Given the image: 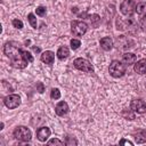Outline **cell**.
Wrapping results in <instances>:
<instances>
[{
    "label": "cell",
    "instance_id": "obj_1",
    "mask_svg": "<svg viewBox=\"0 0 146 146\" xmlns=\"http://www.w3.org/2000/svg\"><path fill=\"white\" fill-rule=\"evenodd\" d=\"M3 52L9 58L11 66L16 68H25L27 66L29 63L23 57V49H21L17 42H6L3 46Z\"/></svg>",
    "mask_w": 146,
    "mask_h": 146
},
{
    "label": "cell",
    "instance_id": "obj_2",
    "mask_svg": "<svg viewBox=\"0 0 146 146\" xmlns=\"http://www.w3.org/2000/svg\"><path fill=\"white\" fill-rule=\"evenodd\" d=\"M108 72L113 78H121L125 73V65L119 60H113L110 64Z\"/></svg>",
    "mask_w": 146,
    "mask_h": 146
},
{
    "label": "cell",
    "instance_id": "obj_3",
    "mask_svg": "<svg viewBox=\"0 0 146 146\" xmlns=\"http://www.w3.org/2000/svg\"><path fill=\"white\" fill-rule=\"evenodd\" d=\"M14 137L19 140V141H23V143H26V141H30L31 138H32V133H31V130L24 125H19L17 127L15 130H14Z\"/></svg>",
    "mask_w": 146,
    "mask_h": 146
},
{
    "label": "cell",
    "instance_id": "obj_4",
    "mask_svg": "<svg viewBox=\"0 0 146 146\" xmlns=\"http://www.w3.org/2000/svg\"><path fill=\"white\" fill-rule=\"evenodd\" d=\"M71 31L75 36H82L88 31V24L80 21H73L71 23Z\"/></svg>",
    "mask_w": 146,
    "mask_h": 146
},
{
    "label": "cell",
    "instance_id": "obj_5",
    "mask_svg": "<svg viewBox=\"0 0 146 146\" xmlns=\"http://www.w3.org/2000/svg\"><path fill=\"white\" fill-rule=\"evenodd\" d=\"M74 64V67L82 71V72H87V73H92L94 72V66L91 65V63L88 60V59H84V58H76L74 59L73 62Z\"/></svg>",
    "mask_w": 146,
    "mask_h": 146
},
{
    "label": "cell",
    "instance_id": "obj_6",
    "mask_svg": "<svg viewBox=\"0 0 146 146\" xmlns=\"http://www.w3.org/2000/svg\"><path fill=\"white\" fill-rule=\"evenodd\" d=\"M3 103L9 110H14L21 105V97L16 94H11V95H8L5 97Z\"/></svg>",
    "mask_w": 146,
    "mask_h": 146
},
{
    "label": "cell",
    "instance_id": "obj_7",
    "mask_svg": "<svg viewBox=\"0 0 146 146\" xmlns=\"http://www.w3.org/2000/svg\"><path fill=\"white\" fill-rule=\"evenodd\" d=\"M130 108H131L132 112L143 114V113L146 112V103L141 99H133L130 104Z\"/></svg>",
    "mask_w": 146,
    "mask_h": 146
},
{
    "label": "cell",
    "instance_id": "obj_8",
    "mask_svg": "<svg viewBox=\"0 0 146 146\" xmlns=\"http://www.w3.org/2000/svg\"><path fill=\"white\" fill-rule=\"evenodd\" d=\"M135 7L136 6H135L133 0H124L121 3V6H120V10H121V13L123 15L128 16V15H131L132 14V11L135 10Z\"/></svg>",
    "mask_w": 146,
    "mask_h": 146
},
{
    "label": "cell",
    "instance_id": "obj_9",
    "mask_svg": "<svg viewBox=\"0 0 146 146\" xmlns=\"http://www.w3.org/2000/svg\"><path fill=\"white\" fill-rule=\"evenodd\" d=\"M55 113L58 116H64L68 113V105L66 102H59L55 107Z\"/></svg>",
    "mask_w": 146,
    "mask_h": 146
},
{
    "label": "cell",
    "instance_id": "obj_10",
    "mask_svg": "<svg viewBox=\"0 0 146 146\" xmlns=\"http://www.w3.org/2000/svg\"><path fill=\"white\" fill-rule=\"evenodd\" d=\"M50 133H51V131H50L49 128L42 127V128H39V129H38V131H36V137H38V139H39L40 141H46V140L48 139V137L50 136Z\"/></svg>",
    "mask_w": 146,
    "mask_h": 146
},
{
    "label": "cell",
    "instance_id": "obj_11",
    "mask_svg": "<svg viewBox=\"0 0 146 146\" xmlns=\"http://www.w3.org/2000/svg\"><path fill=\"white\" fill-rule=\"evenodd\" d=\"M40 59H41V62H43V63H46L48 65H51L54 63V60H55V54L52 51H50V50H46L44 52L41 54Z\"/></svg>",
    "mask_w": 146,
    "mask_h": 146
},
{
    "label": "cell",
    "instance_id": "obj_12",
    "mask_svg": "<svg viewBox=\"0 0 146 146\" xmlns=\"http://www.w3.org/2000/svg\"><path fill=\"white\" fill-rule=\"evenodd\" d=\"M136 59H137V57L132 52H124L122 55V63L124 65H128V66L129 65H132V64L136 63Z\"/></svg>",
    "mask_w": 146,
    "mask_h": 146
},
{
    "label": "cell",
    "instance_id": "obj_13",
    "mask_svg": "<svg viewBox=\"0 0 146 146\" xmlns=\"http://www.w3.org/2000/svg\"><path fill=\"white\" fill-rule=\"evenodd\" d=\"M133 70H135V72L138 73V74H146V58L139 59V60L135 64Z\"/></svg>",
    "mask_w": 146,
    "mask_h": 146
},
{
    "label": "cell",
    "instance_id": "obj_14",
    "mask_svg": "<svg viewBox=\"0 0 146 146\" xmlns=\"http://www.w3.org/2000/svg\"><path fill=\"white\" fill-rule=\"evenodd\" d=\"M99 43H100V47H102L104 50H106V51L111 50L112 47H113V40H112V38H110V36H104V38H102L100 41H99Z\"/></svg>",
    "mask_w": 146,
    "mask_h": 146
},
{
    "label": "cell",
    "instance_id": "obj_15",
    "mask_svg": "<svg viewBox=\"0 0 146 146\" xmlns=\"http://www.w3.org/2000/svg\"><path fill=\"white\" fill-rule=\"evenodd\" d=\"M133 138H135V141L137 144H143L146 141V130L144 129H140L138 130L137 132L133 133Z\"/></svg>",
    "mask_w": 146,
    "mask_h": 146
},
{
    "label": "cell",
    "instance_id": "obj_16",
    "mask_svg": "<svg viewBox=\"0 0 146 146\" xmlns=\"http://www.w3.org/2000/svg\"><path fill=\"white\" fill-rule=\"evenodd\" d=\"M68 55H70V50H68V48L67 47H65V46H62V47H59L58 48V50H57V57L59 58V59H65V58H67L68 57Z\"/></svg>",
    "mask_w": 146,
    "mask_h": 146
},
{
    "label": "cell",
    "instance_id": "obj_17",
    "mask_svg": "<svg viewBox=\"0 0 146 146\" xmlns=\"http://www.w3.org/2000/svg\"><path fill=\"white\" fill-rule=\"evenodd\" d=\"M135 11L138 15H144L146 14V2H138L135 7Z\"/></svg>",
    "mask_w": 146,
    "mask_h": 146
},
{
    "label": "cell",
    "instance_id": "obj_18",
    "mask_svg": "<svg viewBox=\"0 0 146 146\" xmlns=\"http://www.w3.org/2000/svg\"><path fill=\"white\" fill-rule=\"evenodd\" d=\"M27 19H29V22H30V24H31V26L33 27V29H36V25H38V22H36V17L32 14V13H30L29 15H27Z\"/></svg>",
    "mask_w": 146,
    "mask_h": 146
},
{
    "label": "cell",
    "instance_id": "obj_19",
    "mask_svg": "<svg viewBox=\"0 0 146 146\" xmlns=\"http://www.w3.org/2000/svg\"><path fill=\"white\" fill-rule=\"evenodd\" d=\"M50 97H51L52 99H59V98H60V91H59V89H57V88L51 89V91H50Z\"/></svg>",
    "mask_w": 146,
    "mask_h": 146
},
{
    "label": "cell",
    "instance_id": "obj_20",
    "mask_svg": "<svg viewBox=\"0 0 146 146\" xmlns=\"http://www.w3.org/2000/svg\"><path fill=\"white\" fill-rule=\"evenodd\" d=\"M71 48L73 49V50H75V49H78L80 46H81V41L79 40V39H72L71 40Z\"/></svg>",
    "mask_w": 146,
    "mask_h": 146
},
{
    "label": "cell",
    "instance_id": "obj_21",
    "mask_svg": "<svg viewBox=\"0 0 146 146\" xmlns=\"http://www.w3.org/2000/svg\"><path fill=\"white\" fill-rule=\"evenodd\" d=\"M23 57L27 63H32L33 62V56L27 51V50H23Z\"/></svg>",
    "mask_w": 146,
    "mask_h": 146
},
{
    "label": "cell",
    "instance_id": "obj_22",
    "mask_svg": "<svg viewBox=\"0 0 146 146\" xmlns=\"http://www.w3.org/2000/svg\"><path fill=\"white\" fill-rule=\"evenodd\" d=\"M13 25H14V27H16V29H18V30L23 29V22H22L21 19H17V18L13 19Z\"/></svg>",
    "mask_w": 146,
    "mask_h": 146
},
{
    "label": "cell",
    "instance_id": "obj_23",
    "mask_svg": "<svg viewBox=\"0 0 146 146\" xmlns=\"http://www.w3.org/2000/svg\"><path fill=\"white\" fill-rule=\"evenodd\" d=\"M35 11H36V15H38V16H44V15H46V8L42 7V6H39V7L35 9Z\"/></svg>",
    "mask_w": 146,
    "mask_h": 146
},
{
    "label": "cell",
    "instance_id": "obj_24",
    "mask_svg": "<svg viewBox=\"0 0 146 146\" xmlns=\"http://www.w3.org/2000/svg\"><path fill=\"white\" fill-rule=\"evenodd\" d=\"M64 143H65V145H78V141L71 137H66V140Z\"/></svg>",
    "mask_w": 146,
    "mask_h": 146
},
{
    "label": "cell",
    "instance_id": "obj_25",
    "mask_svg": "<svg viewBox=\"0 0 146 146\" xmlns=\"http://www.w3.org/2000/svg\"><path fill=\"white\" fill-rule=\"evenodd\" d=\"M48 145H64L65 143H63V141H60L59 139H56V138H54V139H51V140H49L48 143H47Z\"/></svg>",
    "mask_w": 146,
    "mask_h": 146
},
{
    "label": "cell",
    "instance_id": "obj_26",
    "mask_svg": "<svg viewBox=\"0 0 146 146\" xmlns=\"http://www.w3.org/2000/svg\"><path fill=\"white\" fill-rule=\"evenodd\" d=\"M36 90H38L40 94H42V92L44 91V87H43V83H42V82H38V83H36Z\"/></svg>",
    "mask_w": 146,
    "mask_h": 146
},
{
    "label": "cell",
    "instance_id": "obj_27",
    "mask_svg": "<svg viewBox=\"0 0 146 146\" xmlns=\"http://www.w3.org/2000/svg\"><path fill=\"white\" fill-rule=\"evenodd\" d=\"M88 19L94 23V22L99 21V16H98V15H90V16H88Z\"/></svg>",
    "mask_w": 146,
    "mask_h": 146
},
{
    "label": "cell",
    "instance_id": "obj_28",
    "mask_svg": "<svg viewBox=\"0 0 146 146\" xmlns=\"http://www.w3.org/2000/svg\"><path fill=\"white\" fill-rule=\"evenodd\" d=\"M120 144H121V145H123V144H127V145H133L132 141H130V140H125V139H122V140L120 141Z\"/></svg>",
    "mask_w": 146,
    "mask_h": 146
},
{
    "label": "cell",
    "instance_id": "obj_29",
    "mask_svg": "<svg viewBox=\"0 0 146 146\" xmlns=\"http://www.w3.org/2000/svg\"><path fill=\"white\" fill-rule=\"evenodd\" d=\"M33 50H34L35 52H39V51H40V49H39V48H36V47H33Z\"/></svg>",
    "mask_w": 146,
    "mask_h": 146
}]
</instances>
